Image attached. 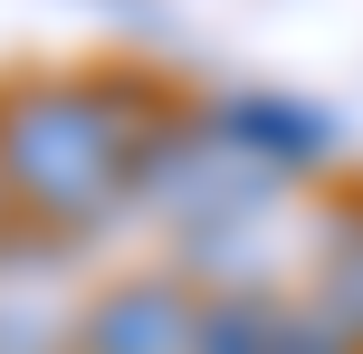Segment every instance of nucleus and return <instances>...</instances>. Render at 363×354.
I'll return each mask as SVG.
<instances>
[{"label":"nucleus","mask_w":363,"mask_h":354,"mask_svg":"<svg viewBox=\"0 0 363 354\" xmlns=\"http://www.w3.org/2000/svg\"><path fill=\"white\" fill-rule=\"evenodd\" d=\"M125 115L77 77H19L0 96V211L38 230H96L134 192Z\"/></svg>","instance_id":"f257e3e1"},{"label":"nucleus","mask_w":363,"mask_h":354,"mask_svg":"<svg viewBox=\"0 0 363 354\" xmlns=\"http://www.w3.org/2000/svg\"><path fill=\"white\" fill-rule=\"evenodd\" d=\"M211 297H191L182 278H115L77 316V354H201Z\"/></svg>","instance_id":"f03ea898"},{"label":"nucleus","mask_w":363,"mask_h":354,"mask_svg":"<svg viewBox=\"0 0 363 354\" xmlns=\"http://www.w3.org/2000/svg\"><path fill=\"white\" fill-rule=\"evenodd\" d=\"M211 134L230 153H249V163H268V172H296V163H325L335 144H345V125H335L325 106H306V96H220L211 106Z\"/></svg>","instance_id":"7ed1b4c3"},{"label":"nucleus","mask_w":363,"mask_h":354,"mask_svg":"<svg viewBox=\"0 0 363 354\" xmlns=\"http://www.w3.org/2000/svg\"><path fill=\"white\" fill-rule=\"evenodd\" d=\"M201 354H345V336L325 326V306H287V297H211V326H201Z\"/></svg>","instance_id":"20e7f679"}]
</instances>
